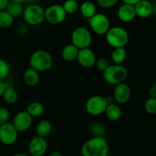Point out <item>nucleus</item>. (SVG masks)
<instances>
[{
	"instance_id": "8",
	"label": "nucleus",
	"mask_w": 156,
	"mask_h": 156,
	"mask_svg": "<svg viewBox=\"0 0 156 156\" xmlns=\"http://www.w3.org/2000/svg\"><path fill=\"white\" fill-rule=\"evenodd\" d=\"M88 22L91 31L98 35H105L111 28L109 18L103 13H95L88 19Z\"/></svg>"
},
{
	"instance_id": "15",
	"label": "nucleus",
	"mask_w": 156,
	"mask_h": 156,
	"mask_svg": "<svg viewBox=\"0 0 156 156\" xmlns=\"http://www.w3.org/2000/svg\"><path fill=\"white\" fill-rule=\"evenodd\" d=\"M136 17L140 18H148L152 16L154 12V6L152 2L148 0H140L134 5Z\"/></svg>"
},
{
	"instance_id": "7",
	"label": "nucleus",
	"mask_w": 156,
	"mask_h": 156,
	"mask_svg": "<svg viewBox=\"0 0 156 156\" xmlns=\"http://www.w3.org/2000/svg\"><path fill=\"white\" fill-rule=\"evenodd\" d=\"M108 105L107 98L100 95H94L87 99L85 102V110L91 116H98L102 113H105Z\"/></svg>"
},
{
	"instance_id": "21",
	"label": "nucleus",
	"mask_w": 156,
	"mask_h": 156,
	"mask_svg": "<svg viewBox=\"0 0 156 156\" xmlns=\"http://www.w3.org/2000/svg\"><path fill=\"white\" fill-rule=\"evenodd\" d=\"M53 126L51 122L47 119H43L41 122H38L36 127L37 136L42 138H46L51 133Z\"/></svg>"
},
{
	"instance_id": "5",
	"label": "nucleus",
	"mask_w": 156,
	"mask_h": 156,
	"mask_svg": "<svg viewBox=\"0 0 156 156\" xmlns=\"http://www.w3.org/2000/svg\"><path fill=\"white\" fill-rule=\"evenodd\" d=\"M23 18L29 25L37 26L45 21L44 9L37 4L27 6L23 11Z\"/></svg>"
},
{
	"instance_id": "18",
	"label": "nucleus",
	"mask_w": 156,
	"mask_h": 156,
	"mask_svg": "<svg viewBox=\"0 0 156 156\" xmlns=\"http://www.w3.org/2000/svg\"><path fill=\"white\" fill-rule=\"evenodd\" d=\"M107 118L112 122L118 121L122 116V110L120 106L117 103H109L105 111Z\"/></svg>"
},
{
	"instance_id": "33",
	"label": "nucleus",
	"mask_w": 156,
	"mask_h": 156,
	"mask_svg": "<svg viewBox=\"0 0 156 156\" xmlns=\"http://www.w3.org/2000/svg\"><path fill=\"white\" fill-rule=\"evenodd\" d=\"M110 65L109 64V61L107 58H100L99 59L96 60V62H95V65L97 67V68L99 70L103 72L108 66Z\"/></svg>"
},
{
	"instance_id": "4",
	"label": "nucleus",
	"mask_w": 156,
	"mask_h": 156,
	"mask_svg": "<svg viewBox=\"0 0 156 156\" xmlns=\"http://www.w3.org/2000/svg\"><path fill=\"white\" fill-rule=\"evenodd\" d=\"M105 35L108 44L113 48L125 47L129 41V34L127 31L120 26L111 27Z\"/></svg>"
},
{
	"instance_id": "38",
	"label": "nucleus",
	"mask_w": 156,
	"mask_h": 156,
	"mask_svg": "<svg viewBox=\"0 0 156 156\" xmlns=\"http://www.w3.org/2000/svg\"><path fill=\"white\" fill-rule=\"evenodd\" d=\"M50 156H63V154L60 152V151H55L53 152H52L51 154H50Z\"/></svg>"
},
{
	"instance_id": "9",
	"label": "nucleus",
	"mask_w": 156,
	"mask_h": 156,
	"mask_svg": "<svg viewBox=\"0 0 156 156\" xmlns=\"http://www.w3.org/2000/svg\"><path fill=\"white\" fill-rule=\"evenodd\" d=\"M45 20L51 24H59L66 18L67 14L62 8V5L53 4L44 9Z\"/></svg>"
},
{
	"instance_id": "10",
	"label": "nucleus",
	"mask_w": 156,
	"mask_h": 156,
	"mask_svg": "<svg viewBox=\"0 0 156 156\" xmlns=\"http://www.w3.org/2000/svg\"><path fill=\"white\" fill-rule=\"evenodd\" d=\"M18 132L11 122L0 125V142L5 145H12L17 142Z\"/></svg>"
},
{
	"instance_id": "13",
	"label": "nucleus",
	"mask_w": 156,
	"mask_h": 156,
	"mask_svg": "<svg viewBox=\"0 0 156 156\" xmlns=\"http://www.w3.org/2000/svg\"><path fill=\"white\" fill-rule=\"evenodd\" d=\"M131 96V90L129 86L125 82L117 84L114 87L113 99L118 105L126 104Z\"/></svg>"
},
{
	"instance_id": "40",
	"label": "nucleus",
	"mask_w": 156,
	"mask_h": 156,
	"mask_svg": "<svg viewBox=\"0 0 156 156\" xmlns=\"http://www.w3.org/2000/svg\"><path fill=\"white\" fill-rule=\"evenodd\" d=\"M10 2H13L16 3H20V4H23L24 2H25L27 0H9Z\"/></svg>"
},
{
	"instance_id": "14",
	"label": "nucleus",
	"mask_w": 156,
	"mask_h": 156,
	"mask_svg": "<svg viewBox=\"0 0 156 156\" xmlns=\"http://www.w3.org/2000/svg\"><path fill=\"white\" fill-rule=\"evenodd\" d=\"M76 60L84 68H91L95 65L97 58L94 52L88 47V48L79 49Z\"/></svg>"
},
{
	"instance_id": "24",
	"label": "nucleus",
	"mask_w": 156,
	"mask_h": 156,
	"mask_svg": "<svg viewBox=\"0 0 156 156\" xmlns=\"http://www.w3.org/2000/svg\"><path fill=\"white\" fill-rule=\"evenodd\" d=\"M44 105L40 102H32L27 106L26 111L32 116V117H40L44 113Z\"/></svg>"
},
{
	"instance_id": "19",
	"label": "nucleus",
	"mask_w": 156,
	"mask_h": 156,
	"mask_svg": "<svg viewBox=\"0 0 156 156\" xmlns=\"http://www.w3.org/2000/svg\"><path fill=\"white\" fill-rule=\"evenodd\" d=\"M79 50V49H78L73 44H67L62 48V52H61V57H62V60L66 62L74 61L77 58Z\"/></svg>"
},
{
	"instance_id": "12",
	"label": "nucleus",
	"mask_w": 156,
	"mask_h": 156,
	"mask_svg": "<svg viewBox=\"0 0 156 156\" xmlns=\"http://www.w3.org/2000/svg\"><path fill=\"white\" fill-rule=\"evenodd\" d=\"M48 148L45 138L35 136L30 139L28 145L29 154L31 156H44Z\"/></svg>"
},
{
	"instance_id": "29",
	"label": "nucleus",
	"mask_w": 156,
	"mask_h": 156,
	"mask_svg": "<svg viewBox=\"0 0 156 156\" xmlns=\"http://www.w3.org/2000/svg\"><path fill=\"white\" fill-rule=\"evenodd\" d=\"M145 110L149 114L154 115L156 113V98L149 97L145 102Z\"/></svg>"
},
{
	"instance_id": "32",
	"label": "nucleus",
	"mask_w": 156,
	"mask_h": 156,
	"mask_svg": "<svg viewBox=\"0 0 156 156\" xmlns=\"http://www.w3.org/2000/svg\"><path fill=\"white\" fill-rule=\"evenodd\" d=\"M98 4L103 9H111L117 4L119 0H97Z\"/></svg>"
},
{
	"instance_id": "28",
	"label": "nucleus",
	"mask_w": 156,
	"mask_h": 156,
	"mask_svg": "<svg viewBox=\"0 0 156 156\" xmlns=\"http://www.w3.org/2000/svg\"><path fill=\"white\" fill-rule=\"evenodd\" d=\"M89 130L93 136H104L106 132L105 125L99 122H94L89 127Z\"/></svg>"
},
{
	"instance_id": "16",
	"label": "nucleus",
	"mask_w": 156,
	"mask_h": 156,
	"mask_svg": "<svg viewBox=\"0 0 156 156\" xmlns=\"http://www.w3.org/2000/svg\"><path fill=\"white\" fill-rule=\"evenodd\" d=\"M117 18L122 22L129 23L133 21L136 17L135 12V8L133 5L124 4L119 7L117 12Z\"/></svg>"
},
{
	"instance_id": "25",
	"label": "nucleus",
	"mask_w": 156,
	"mask_h": 156,
	"mask_svg": "<svg viewBox=\"0 0 156 156\" xmlns=\"http://www.w3.org/2000/svg\"><path fill=\"white\" fill-rule=\"evenodd\" d=\"M5 11H7L15 18L22 15L23 11H24V7H23L22 4H20V3L9 2V5L6 7Z\"/></svg>"
},
{
	"instance_id": "3",
	"label": "nucleus",
	"mask_w": 156,
	"mask_h": 156,
	"mask_svg": "<svg viewBox=\"0 0 156 156\" xmlns=\"http://www.w3.org/2000/svg\"><path fill=\"white\" fill-rule=\"evenodd\" d=\"M104 80L111 85H117L125 82L128 76V70L122 64H110L103 72Z\"/></svg>"
},
{
	"instance_id": "37",
	"label": "nucleus",
	"mask_w": 156,
	"mask_h": 156,
	"mask_svg": "<svg viewBox=\"0 0 156 156\" xmlns=\"http://www.w3.org/2000/svg\"><path fill=\"white\" fill-rule=\"evenodd\" d=\"M124 4H129V5H133L134 6L135 4H136L140 0H121Z\"/></svg>"
},
{
	"instance_id": "34",
	"label": "nucleus",
	"mask_w": 156,
	"mask_h": 156,
	"mask_svg": "<svg viewBox=\"0 0 156 156\" xmlns=\"http://www.w3.org/2000/svg\"><path fill=\"white\" fill-rule=\"evenodd\" d=\"M149 97L156 98V84H153L149 89Z\"/></svg>"
},
{
	"instance_id": "36",
	"label": "nucleus",
	"mask_w": 156,
	"mask_h": 156,
	"mask_svg": "<svg viewBox=\"0 0 156 156\" xmlns=\"http://www.w3.org/2000/svg\"><path fill=\"white\" fill-rule=\"evenodd\" d=\"M6 88V83L4 80H0V96H2L3 93L5 90Z\"/></svg>"
},
{
	"instance_id": "6",
	"label": "nucleus",
	"mask_w": 156,
	"mask_h": 156,
	"mask_svg": "<svg viewBox=\"0 0 156 156\" xmlns=\"http://www.w3.org/2000/svg\"><path fill=\"white\" fill-rule=\"evenodd\" d=\"M92 35L86 27L79 26L73 30L71 35L72 44L78 49L88 48L92 43Z\"/></svg>"
},
{
	"instance_id": "27",
	"label": "nucleus",
	"mask_w": 156,
	"mask_h": 156,
	"mask_svg": "<svg viewBox=\"0 0 156 156\" xmlns=\"http://www.w3.org/2000/svg\"><path fill=\"white\" fill-rule=\"evenodd\" d=\"M62 6L66 14L76 13L79 9V5L76 0H66Z\"/></svg>"
},
{
	"instance_id": "2",
	"label": "nucleus",
	"mask_w": 156,
	"mask_h": 156,
	"mask_svg": "<svg viewBox=\"0 0 156 156\" xmlns=\"http://www.w3.org/2000/svg\"><path fill=\"white\" fill-rule=\"evenodd\" d=\"M30 67L37 71L49 70L53 65V58L51 54L45 50H37L30 57Z\"/></svg>"
},
{
	"instance_id": "20",
	"label": "nucleus",
	"mask_w": 156,
	"mask_h": 156,
	"mask_svg": "<svg viewBox=\"0 0 156 156\" xmlns=\"http://www.w3.org/2000/svg\"><path fill=\"white\" fill-rule=\"evenodd\" d=\"M79 11L83 18L89 19L95 13H97L96 6L92 2L85 1L79 6Z\"/></svg>"
},
{
	"instance_id": "26",
	"label": "nucleus",
	"mask_w": 156,
	"mask_h": 156,
	"mask_svg": "<svg viewBox=\"0 0 156 156\" xmlns=\"http://www.w3.org/2000/svg\"><path fill=\"white\" fill-rule=\"evenodd\" d=\"M15 18L5 10L0 11V28H7L11 27L14 23Z\"/></svg>"
},
{
	"instance_id": "11",
	"label": "nucleus",
	"mask_w": 156,
	"mask_h": 156,
	"mask_svg": "<svg viewBox=\"0 0 156 156\" xmlns=\"http://www.w3.org/2000/svg\"><path fill=\"white\" fill-rule=\"evenodd\" d=\"M33 123V117L26 110L20 111L13 119L12 125L18 132H24L30 129Z\"/></svg>"
},
{
	"instance_id": "30",
	"label": "nucleus",
	"mask_w": 156,
	"mask_h": 156,
	"mask_svg": "<svg viewBox=\"0 0 156 156\" xmlns=\"http://www.w3.org/2000/svg\"><path fill=\"white\" fill-rule=\"evenodd\" d=\"M10 67L5 60L0 58V80H4L9 74Z\"/></svg>"
},
{
	"instance_id": "35",
	"label": "nucleus",
	"mask_w": 156,
	"mask_h": 156,
	"mask_svg": "<svg viewBox=\"0 0 156 156\" xmlns=\"http://www.w3.org/2000/svg\"><path fill=\"white\" fill-rule=\"evenodd\" d=\"M9 2V0H0V11L5 10Z\"/></svg>"
},
{
	"instance_id": "17",
	"label": "nucleus",
	"mask_w": 156,
	"mask_h": 156,
	"mask_svg": "<svg viewBox=\"0 0 156 156\" xmlns=\"http://www.w3.org/2000/svg\"><path fill=\"white\" fill-rule=\"evenodd\" d=\"M24 81L28 87H35L40 81V73L32 67H28L24 73Z\"/></svg>"
},
{
	"instance_id": "41",
	"label": "nucleus",
	"mask_w": 156,
	"mask_h": 156,
	"mask_svg": "<svg viewBox=\"0 0 156 156\" xmlns=\"http://www.w3.org/2000/svg\"><path fill=\"white\" fill-rule=\"evenodd\" d=\"M148 1H150V2H153V1H155V0H148Z\"/></svg>"
},
{
	"instance_id": "22",
	"label": "nucleus",
	"mask_w": 156,
	"mask_h": 156,
	"mask_svg": "<svg viewBox=\"0 0 156 156\" xmlns=\"http://www.w3.org/2000/svg\"><path fill=\"white\" fill-rule=\"evenodd\" d=\"M2 98L5 102L9 105L15 104L18 99V92L13 86H9L6 84V88L2 94Z\"/></svg>"
},
{
	"instance_id": "1",
	"label": "nucleus",
	"mask_w": 156,
	"mask_h": 156,
	"mask_svg": "<svg viewBox=\"0 0 156 156\" xmlns=\"http://www.w3.org/2000/svg\"><path fill=\"white\" fill-rule=\"evenodd\" d=\"M82 156H108L109 145L104 136H93L81 147Z\"/></svg>"
},
{
	"instance_id": "31",
	"label": "nucleus",
	"mask_w": 156,
	"mask_h": 156,
	"mask_svg": "<svg viewBox=\"0 0 156 156\" xmlns=\"http://www.w3.org/2000/svg\"><path fill=\"white\" fill-rule=\"evenodd\" d=\"M10 119V111L5 107H0V125L9 122Z\"/></svg>"
},
{
	"instance_id": "39",
	"label": "nucleus",
	"mask_w": 156,
	"mask_h": 156,
	"mask_svg": "<svg viewBox=\"0 0 156 156\" xmlns=\"http://www.w3.org/2000/svg\"><path fill=\"white\" fill-rule=\"evenodd\" d=\"M12 156H30V155H28V154L24 152H18V153H15V154H13Z\"/></svg>"
},
{
	"instance_id": "23",
	"label": "nucleus",
	"mask_w": 156,
	"mask_h": 156,
	"mask_svg": "<svg viewBox=\"0 0 156 156\" xmlns=\"http://www.w3.org/2000/svg\"><path fill=\"white\" fill-rule=\"evenodd\" d=\"M126 50L124 47H116L111 54V59L114 64H122L126 59Z\"/></svg>"
}]
</instances>
